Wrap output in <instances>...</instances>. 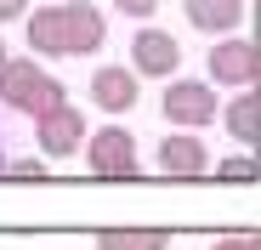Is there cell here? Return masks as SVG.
<instances>
[{
    "label": "cell",
    "instance_id": "5bb4252c",
    "mask_svg": "<svg viewBox=\"0 0 261 250\" xmlns=\"http://www.w3.org/2000/svg\"><path fill=\"white\" fill-rule=\"evenodd\" d=\"M210 171L222 177V182H255V177H261V165L244 154V159H222V165H210Z\"/></svg>",
    "mask_w": 261,
    "mask_h": 250
},
{
    "label": "cell",
    "instance_id": "52a82bcc",
    "mask_svg": "<svg viewBox=\"0 0 261 250\" xmlns=\"http://www.w3.org/2000/svg\"><path fill=\"white\" fill-rule=\"evenodd\" d=\"M57 12H63V57H97L108 46L102 6H91V0H57Z\"/></svg>",
    "mask_w": 261,
    "mask_h": 250
},
{
    "label": "cell",
    "instance_id": "277c9868",
    "mask_svg": "<svg viewBox=\"0 0 261 250\" xmlns=\"http://www.w3.org/2000/svg\"><path fill=\"white\" fill-rule=\"evenodd\" d=\"M204 68H210V86L255 91V80H261V46H255L250 34H222V40L210 46Z\"/></svg>",
    "mask_w": 261,
    "mask_h": 250
},
{
    "label": "cell",
    "instance_id": "ac0fdd59",
    "mask_svg": "<svg viewBox=\"0 0 261 250\" xmlns=\"http://www.w3.org/2000/svg\"><path fill=\"white\" fill-rule=\"evenodd\" d=\"M29 17V0H0V23H23Z\"/></svg>",
    "mask_w": 261,
    "mask_h": 250
},
{
    "label": "cell",
    "instance_id": "7c38bea8",
    "mask_svg": "<svg viewBox=\"0 0 261 250\" xmlns=\"http://www.w3.org/2000/svg\"><path fill=\"white\" fill-rule=\"evenodd\" d=\"M23 40H29V57H63V12H57V0L29 6V17H23Z\"/></svg>",
    "mask_w": 261,
    "mask_h": 250
},
{
    "label": "cell",
    "instance_id": "30bf717a",
    "mask_svg": "<svg viewBox=\"0 0 261 250\" xmlns=\"http://www.w3.org/2000/svg\"><path fill=\"white\" fill-rule=\"evenodd\" d=\"M216 119L227 125V137H233L244 154H255V137H261V97H255V91H233L222 108H216Z\"/></svg>",
    "mask_w": 261,
    "mask_h": 250
},
{
    "label": "cell",
    "instance_id": "e0dca14e",
    "mask_svg": "<svg viewBox=\"0 0 261 250\" xmlns=\"http://www.w3.org/2000/svg\"><path fill=\"white\" fill-rule=\"evenodd\" d=\"M210 250H261V239L255 233H227V239H216Z\"/></svg>",
    "mask_w": 261,
    "mask_h": 250
},
{
    "label": "cell",
    "instance_id": "8fae6325",
    "mask_svg": "<svg viewBox=\"0 0 261 250\" xmlns=\"http://www.w3.org/2000/svg\"><path fill=\"white\" fill-rule=\"evenodd\" d=\"M182 17L199 29V34H239L244 23V0H182Z\"/></svg>",
    "mask_w": 261,
    "mask_h": 250
},
{
    "label": "cell",
    "instance_id": "d6986e66",
    "mask_svg": "<svg viewBox=\"0 0 261 250\" xmlns=\"http://www.w3.org/2000/svg\"><path fill=\"white\" fill-rule=\"evenodd\" d=\"M6 57H12V52H6V40H0V63H6Z\"/></svg>",
    "mask_w": 261,
    "mask_h": 250
},
{
    "label": "cell",
    "instance_id": "6da1fadb",
    "mask_svg": "<svg viewBox=\"0 0 261 250\" xmlns=\"http://www.w3.org/2000/svg\"><path fill=\"white\" fill-rule=\"evenodd\" d=\"M57 103H68V91H63V80L51 68H40V57H6V63H0V108H6V114L40 119Z\"/></svg>",
    "mask_w": 261,
    "mask_h": 250
},
{
    "label": "cell",
    "instance_id": "ba28073f",
    "mask_svg": "<svg viewBox=\"0 0 261 250\" xmlns=\"http://www.w3.org/2000/svg\"><path fill=\"white\" fill-rule=\"evenodd\" d=\"M91 108L97 114H130L137 108V97H142V80L130 74V68H119V63H102V68H91Z\"/></svg>",
    "mask_w": 261,
    "mask_h": 250
},
{
    "label": "cell",
    "instance_id": "9a60e30c",
    "mask_svg": "<svg viewBox=\"0 0 261 250\" xmlns=\"http://www.w3.org/2000/svg\"><path fill=\"white\" fill-rule=\"evenodd\" d=\"M108 6H114L119 17H130V23H153V17H159V0H108Z\"/></svg>",
    "mask_w": 261,
    "mask_h": 250
},
{
    "label": "cell",
    "instance_id": "9c48e42d",
    "mask_svg": "<svg viewBox=\"0 0 261 250\" xmlns=\"http://www.w3.org/2000/svg\"><path fill=\"white\" fill-rule=\"evenodd\" d=\"M159 171L165 177H176V182H188V177H210V148L199 142V131H170V137H159Z\"/></svg>",
    "mask_w": 261,
    "mask_h": 250
},
{
    "label": "cell",
    "instance_id": "8992f818",
    "mask_svg": "<svg viewBox=\"0 0 261 250\" xmlns=\"http://www.w3.org/2000/svg\"><path fill=\"white\" fill-rule=\"evenodd\" d=\"M85 114L74 108V103H57V108H46L34 119V148L46 154V159H74L80 154V142H85Z\"/></svg>",
    "mask_w": 261,
    "mask_h": 250
},
{
    "label": "cell",
    "instance_id": "4fadbf2b",
    "mask_svg": "<svg viewBox=\"0 0 261 250\" xmlns=\"http://www.w3.org/2000/svg\"><path fill=\"white\" fill-rule=\"evenodd\" d=\"M97 250H170L165 228H97Z\"/></svg>",
    "mask_w": 261,
    "mask_h": 250
},
{
    "label": "cell",
    "instance_id": "2e32d148",
    "mask_svg": "<svg viewBox=\"0 0 261 250\" xmlns=\"http://www.w3.org/2000/svg\"><path fill=\"white\" fill-rule=\"evenodd\" d=\"M0 177H12V182H46L51 165H40V159H17V165H6Z\"/></svg>",
    "mask_w": 261,
    "mask_h": 250
},
{
    "label": "cell",
    "instance_id": "7a4b0ae2",
    "mask_svg": "<svg viewBox=\"0 0 261 250\" xmlns=\"http://www.w3.org/2000/svg\"><path fill=\"white\" fill-rule=\"evenodd\" d=\"M80 154H85V165H91V177H108V182H130V177H142V148H137V137H130L125 125L85 131Z\"/></svg>",
    "mask_w": 261,
    "mask_h": 250
},
{
    "label": "cell",
    "instance_id": "3957f363",
    "mask_svg": "<svg viewBox=\"0 0 261 250\" xmlns=\"http://www.w3.org/2000/svg\"><path fill=\"white\" fill-rule=\"evenodd\" d=\"M216 108H222V97H216L210 80H165V97H159V114L170 119V131H204V125H216Z\"/></svg>",
    "mask_w": 261,
    "mask_h": 250
},
{
    "label": "cell",
    "instance_id": "5b68a950",
    "mask_svg": "<svg viewBox=\"0 0 261 250\" xmlns=\"http://www.w3.org/2000/svg\"><path fill=\"white\" fill-rule=\"evenodd\" d=\"M137 80H176L182 68V40L170 34V29H153L142 23L137 34H130V63H125Z\"/></svg>",
    "mask_w": 261,
    "mask_h": 250
}]
</instances>
